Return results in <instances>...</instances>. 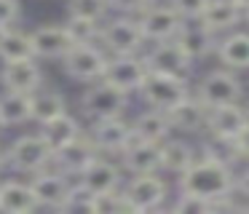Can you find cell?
<instances>
[{"label": "cell", "mask_w": 249, "mask_h": 214, "mask_svg": "<svg viewBox=\"0 0 249 214\" xmlns=\"http://www.w3.org/2000/svg\"><path fill=\"white\" fill-rule=\"evenodd\" d=\"M179 190L196 193L206 201L217 203L231 198L233 193V174L225 160H220L214 153H198V158L179 174Z\"/></svg>", "instance_id": "cell-1"}, {"label": "cell", "mask_w": 249, "mask_h": 214, "mask_svg": "<svg viewBox=\"0 0 249 214\" xmlns=\"http://www.w3.org/2000/svg\"><path fill=\"white\" fill-rule=\"evenodd\" d=\"M137 94L145 99L147 107L153 110H172L174 105L190 96V86H188V78L182 75H169V72H156V70H147V78L145 83L140 86Z\"/></svg>", "instance_id": "cell-2"}, {"label": "cell", "mask_w": 249, "mask_h": 214, "mask_svg": "<svg viewBox=\"0 0 249 214\" xmlns=\"http://www.w3.org/2000/svg\"><path fill=\"white\" fill-rule=\"evenodd\" d=\"M97 43L107 51V56L110 54H140L147 46L140 24H137V16H126V14L105 19L102 27H99Z\"/></svg>", "instance_id": "cell-3"}, {"label": "cell", "mask_w": 249, "mask_h": 214, "mask_svg": "<svg viewBox=\"0 0 249 214\" xmlns=\"http://www.w3.org/2000/svg\"><path fill=\"white\" fill-rule=\"evenodd\" d=\"M107 67V51L99 43H75L70 51L62 56V70L67 78L78 83H94L102 80Z\"/></svg>", "instance_id": "cell-4"}, {"label": "cell", "mask_w": 249, "mask_h": 214, "mask_svg": "<svg viewBox=\"0 0 249 214\" xmlns=\"http://www.w3.org/2000/svg\"><path fill=\"white\" fill-rule=\"evenodd\" d=\"M51 155L54 150L46 144V139L40 137V131L22 134L17 137L6 150V166H11L19 174H35V171L51 166Z\"/></svg>", "instance_id": "cell-5"}, {"label": "cell", "mask_w": 249, "mask_h": 214, "mask_svg": "<svg viewBox=\"0 0 249 214\" xmlns=\"http://www.w3.org/2000/svg\"><path fill=\"white\" fill-rule=\"evenodd\" d=\"M129 105V94L110 86L107 80H94L86 83V91L81 94V112L89 121H102V118L124 115Z\"/></svg>", "instance_id": "cell-6"}, {"label": "cell", "mask_w": 249, "mask_h": 214, "mask_svg": "<svg viewBox=\"0 0 249 214\" xmlns=\"http://www.w3.org/2000/svg\"><path fill=\"white\" fill-rule=\"evenodd\" d=\"M30 187L38 201V209H65L67 198H70L75 179L59 169H40L30 174Z\"/></svg>", "instance_id": "cell-7"}, {"label": "cell", "mask_w": 249, "mask_h": 214, "mask_svg": "<svg viewBox=\"0 0 249 214\" xmlns=\"http://www.w3.org/2000/svg\"><path fill=\"white\" fill-rule=\"evenodd\" d=\"M147 78V64L142 54H110L107 67H105L102 80H107L110 86L121 89L124 94H137L140 86Z\"/></svg>", "instance_id": "cell-8"}, {"label": "cell", "mask_w": 249, "mask_h": 214, "mask_svg": "<svg viewBox=\"0 0 249 214\" xmlns=\"http://www.w3.org/2000/svg\"><path fill=\"white\" fill-rule=\"evenodd\" d=\"M182 16L166 3V0H156L150 8H145L137 16V24L142 30L145 43H158V40H172L182 27Z\"/></svg>", "instance_id": "cell-9"}, {"label": "cell", "mask_w": 249, "mask_h": 214, "mask_svg": "<svg viewBox=\"0 0 249 214\" xmlns=\"http://www.w3.org/2000/svg\"><path fill=\"white\" fill-rule=\"evenodd\" d=\"M86 134H89V139L94 142V147L99 150V155H115V158H118V155L126 150V144L134 139V134H131V123L124 121V115L91 121V126H89Z\"/></svg>", "instance_id": "cell-10"}, {"label": "cell", "mask_w": 249, "mask_h": 214, "mask_svg": "<svg viewBox=\"0 0 249 214\" xmlns=\"http://www.w3.org/2000/svg\"><path fill=\"white\" fill-rule=\"evenodd\" d=\"M124 196L131 212H153L166 201L169 190L158 171H150V174H131V179L124 187Z\"/></svg>", "instance_id": "cell-11"}, {"label": "cell", "mask_w": 249, "mask_h": 214, "mask_svg": "<svg viewBox=\"0 0 249 214\" xmlns=\"http://www.w3.org/2000/svg\"><path fill=\"white\" fill-rule=\"evenodd\" d=\"M196 99L204 107L233 105L241 99V80L231 70H214V72L204 75V80L196 86Z\"/></svg>", "instance_id": "cell-12"}, {"label": "cell", "mask_w": 249, "mask_h": 214, "mask_svg": "<svg viewBox=\"0 0 249 214\" xmlns=\"http://www.w3.org/2000/svg\"><path fill=\"white\" fill-rule=\"evenodd\" d=\"M247 126H249V112L244 110V107H238V102L209 107V110H206L204 131H209L212 137L222 144H233V139H236Z\"/></svg>", "instance_id": "cell-13"}, {"label": "cell", "mask_w": 249, "mask_h": 214, "mask_svg": "<svg viewBox=\"0 0 249 214\" xmlns=\"http://www.w3.org/2000/svg\"><path fill=\"white\" fill-rule=\"evenodd\" d=\"M121 177H124L121 163L110 160L107 155H97V158H94L83 171H78L72 179H75L78 187H83L86 193L97 196V193H107V190L121 187Z\"/></svg>", "instance_id": "cell-14"}, {"label": "cell", "mask_w": 249, "mask_h": 214, "mask_svg": "<svg viewBox=\"0 0 249 214\" xmlns=\"http://www.w3.org/2000/svg\"><path fill=\"white\" fill-rule=\"evenodd\" d=\"M30 43H33V56L43 59V62H62L72 43L70 32L65 24H40L30 32Z\"/></svg>", "instance_id": "cell-15"}, {"label": "cell", "mask_w": 249, "mask_h": 214, "mask_svg": "<svg viewBox=\"0 0 249 214\" xmlns=\"http://www.w3.org/2000/svg\"><path fill=\"white\" fill-rule=\"evenodd\" d=\"M0 86L6 91H19V94H33L43 86V67L38 59H17V62H3L0 67Z\"/></svg>", "instance_id": "cell-16"}, {"label": "cell", "mask_w": 249, "mask_h": 214, "mask_svg": "<svg viewBox=\"0 0 249 214\" xmlns=\"http://www.w3.org/2000/svg\"><path fill=\"white\" fill-rule=\"evenodd\" d=\"M99 155V150L94 147V142L89 139V134H78L72 142H67L65 147L54 150V155H51V166L59 171H65V174L75 177L78 171H83L89 163H91L94 158Z\"/></svg>", "instance_id": "cell-17"}, {"label": "cell", "mask_w": 249, "mask_h": 214, "mask_svg": "<svg viewBox=\"0 0 249 214\" xmlns=\"http://www.w3.org/2000/svg\"><path fill=\"white\" fill-rule=\"evenodd\" d=\"M145 64H147V70L169 72V75H182V78H188L190 67H193V62L182 54V48L174 43V37L172 40L150 43V51L145 54Z\"/></svg>", "instance_id": "cell-18"}, {"label": "cell", "mask_w": 249, "mask_h": 214, "mask_svg": "<svg viewBox=\"0 0 249 214\" xmlns=\"http://www.w3.org/2000/svg\"><path fill=\"white\" fill-rule=\"evenodd\" d=\"M118 163L129 174H150L161 171V144L145 142V139H131L126 150L118 155Z\"/></svg>", "instance_id": "cell-19"}, {"label": "cell", "mask_w": 249, "mask_h": 214, "mask_svg": "<svg viewBox=\"0 0 249 214\" xmlns=\"http://www.w3.org/2000/svg\"><path fill=\"white\" fill-rule=\"evenodd\" d=\"M174 43L182 48V54L190 62H198L214 48V32L206 30L198 19H185L179 32L174 35Z\"/></svg>", "instance_id": "cell-20"}, {"label": "cell", "mask_w": 249, "mask_h": 214, "mask_svg": "<svg viewBox=\"0 0 249 214\" xmlns=\"http://www.w3.org/2000/svg\"><path fill=\"white\" fill-rule=\"evenodd\" d=\"M206 110L196 94L185 96L179 105H174L172 110H166V118H169V126L172 131H182V134H196V131H204V123H206Z\"/></svg>", "instance_id": "cell-21"}, {"label": "cell", "mask_w": 249, "mask_h": 214, "mask_svg": "<svg viewBox=\"0 0 249 214\" xmlns=\"http://www.w3.org/2000/svg\"><path fill=\"white\" fill-rule=\"evenodd\" d=\"M38 209V201L33 196L30 182L6 179L0 182V212L6 214H30Z\"/></svg>", "instance_id": "cell-22"}, {"label": "cell", "mask_w": 249, "mask_h": 214, "mask_svg": "<svg viewBox=\"0 0 249 214\" xmlns=\"http://www.w3.org/2000/svg\"><path fill=\"white\" fill-rule=\"evenodd\" d=\"M38 131L51 150H59V147H65L67 142H72L78 134H83V126H81V121L67 110V112H62V115L51 118V121L40 123Z\"/></svg>", "instance_id": "cell-23"}, {"label": "cell", "mask_w": 249, "mask_h": 214, "mask_svg": "<svg viewBox=\"0 0 249 214\" xmlns=\"http://www.w3.org/2000/svg\"><path fill=\"white\" fill-rule=\"evenodd\" d=\"M198 21L212 32L231 30L238 21H244V11L236 5V0H209L204 14L198 16Z\"/></svg>", "instance_id": "cell-24"}, {"label": "cell", "mask_w": 249, "mask_h": 214, "mask_svg": "<svg viewBox=\"0 0 249 214\" xmlns=\"http://www.w3.org/2000/svg\"><path fill=\"white\" fill-rule=\"evenodd\" d=\"M62 112H67V99L56 89H46V86H40L38 91L30 94V121L33 123L40 126V123L62 115Z\"/></svg>", "instance_id": "cell-25"}, {"label": "cell", "mask_w": 249, "mask_h": 214, "mask_svg": "<svg viewBox=\"0 0 249 214\" xmlns=\"http://www.w3.org/2000/svg\"><path fill=\"white\" fill-rule=\"evenodd\" d=\"M131 134L134 139H145V142H158L161 144L166 137H172V126L163 110H145L131 121Z\"/></svg>", "instance_id": "cell-26"}, {"label": "cell", "mask_w": 249, "mask_h": 214, "mask_svg": "<svg viewBox=\"0 0 249 214\" xmlns=\"http://www.w3.org/2000/svg\"><path fill=\"white\" fill-rule=\"evenodd\" d=\"M198 158L193 144H188L185 139H172L166 137L161 142V171H172V174H182L193 160Z\"/></svg>", "instance_id": "cell-27"}, {"label": "cell", "mask_w": 249, "mask_h": 214, "mask_svg": "<svg viewBox=\"0 0 249 214\" xmlns=\"http://www.w3.org/2000/svg\"><path fill=\"white\" fill-rule=\"evenodd\" d=\"M217 59L228 70H249V32H233L217 43Z\"/></svg>", "instance_id": "cell-28"}, {"label": "cell", "mask_w": 249, "mask_h": 214, "mask_svg": "<svg viewBox=\"0 0 249 214\" xmlns=\"http://www.w3.org/2000/svg\"><path fill=\"white\" fill-rule=\"evenodd\" d=\"M30 123V94L6 91L0 94V128H17Z\"/></svg>", "instance_id": "cell-29"}, {"label": "cell", "mask_w": 249, "mask_h": 214, "mask_svg": "<svg viewBox=\"0 0 249 214\" xmlns=\"http://www.w3.org/2000/svg\"><path fill=\"white\" fill-rule=\"evenodd\" d=\"M33 56L30 32H22L19 27H8L0 35V62H17V59Z\"/></svg>", "instance_id": "cell-30"}, {"label": "cell", "mask_w": 249, "mask_h": 214, "mask_svg": "<svg viewBox=\"0 0 249 214\" xmlns=\"http://www.w3.org/2000/svg\"><path fill=\"white\" fill-rule=\"evenodd\" d=\"M91 212L94 214H115V212H131L129 201L124 196V187H115L107 193H97L91 196Z\"/></svg>", "instance_id": "cell-31"}, {"label": "cell", "mask_w": 249, "mask_h": 214, "mask_svg": "<svg viewBox=\"0 0 249 214\" xmlns=\"http://www.w3.org/2000/svg\"><path fill=\"white\" fill-rule=\"evenodd\" d=\"M65 27H67V32H70L72 43H97L102 21L86 19V16H70V19L65 21Z\"/></svg>", "instance_id": "cell-32"}, {"label": "cell", "mask_w": 249, "mask_h": 214, "mask_svg": "<svg viewBox=\"0 0 249 214\" xmlns=\"http://www.w3.org/2000/svg\"><path fill=\"white\" fill-rule=\"evenodd\" d=\"M67 11H70V16L105 21L110 16V0H67Z\"/></svg>", "instance_id": "cell-33"}, {"label": "cell", "mask_w": 249, "mask_h": 214, "mask_svg": "<svg viewBox=\"0 0 249 214\" xmlns=\"http://www.w3.org/2000/svg\"><path fill=\"white\" fill-rule=\"evenodd\" d=\"M174 212H179V214H206V212H214V203L201 198V196H196V193L179 190L177 201H174Z\"/></svg>", "instance_id": "cell-34"}, {"label": "cell", "mask_w": 249, "mask_h": 214, "mask_svg": "<svg viewBox=\"0 0 249 214\" xmlns=\"http://www.w3.org/2000/svg\"><path fill=\"white\" fill-rule=\"evenodd\" d=\"M22 19V0H0V30L17 27Z\"/></svg>", "instance_id": "cell-35"}, {"label": "cell", "mask_w": 249, "mask_h": 214, "mask_svg": "<svg viewBox=\"0 0 249 214\" xmlns=\"http://www.w3.org/2000/svg\"><path fill=\"white\" fill-rule=\"evenodd\" d=\"M166 3L172 5L182 19H198V16L204 14L209 0H166Z\"/></svg>", "instance_id": "cell-36"}, {"label": "cell", "mask_w": 249, "mask_h": 214, "mask_svg": "<svg viewBox=\"0 0 249 214\" xmlns=\"http://www.w3.org/2000/svg\"><path fill=\"white\" fill-rule=\"evenodd\" d=\"M156 0H110V11H118V14H126V16H140Z\"/></svg>", "instance_id": "cell-37"}, {"label": "cell", "mask_w": 249, "mask_h": 214, "mask_svg": "<svg viewBox=\"0 0 249 214\" xmlns=\"http://www.w3.org/2000/svg\"><path fill=\"white\" fill-rule=\"evenodd\" d=\"M233 150H236V155H241V158H249V126L244 128L241 134H238L236 139H233V144H231Z\"/></svg>", "instance_id": "cell-38"}, {"label": "cell", "mask_w": 249, "mask_h": 214, "mask_svg": "<svg viewBox=\"0 0 249 214\" xmlns=\"http://www.w3.org/2000/svg\"><path fill=\"white\" fill-rule=\"evenodd\" d=\"M233 187H236V190L241 193L244 198H249V169L244 171L241 177H238V182H233Z\"/></svg>", "instance_id": "cell-39"}, {"label": "cell", "mask_w": 249, "mask_h": 214, "mask_svg": "<svg viewBox=\"0 0 249 214\" xmlns=\"http://www.w3.org/2000/svg\"><path fill=\"white\" fill-rule=\"evenodd\" d=\"M3 169H6V150L0 147V174H3Z\"/></svg>", "instance_id": "cell-40"}, {"label": "cell", "mask_w": 249, "mask_h": 214, "mask_svg": "<svg viewBox=\"0 0 249 214\" xmlns=\"http://www.w3.org/2000/svg\"><path fill=\"white\" fill-rule=\"evenodd\" d=\"M236 5H238L241 11H249V0H236Z\"/></svg>", "instance_id": "cell-41"}, {"label": "cell", "mask_w": 249, "mask_h": 214, "mask_svg": "<svg viewBox=\"0 0 249 214\" xmlns=\"http://www.w3.org/2000/svg\"><path fill=\"white\" fill-rule=\"evenodd\" d=\"M244 21H247V24H249V11H244Z\"/></svg>", "instance_id": "cell-42"}, {"label": "cell", "mask_w": 249, "mask_h": 214, "mask_svg": "<svg viewBox=\"0 0 249 214\" xmlns=\"http://www.w3.org/2000/svg\"><path fill=\"white\" fill-rule=\"evenodd\" d=\"M0 35H3V30H0Z\"/></svg>", "instance_id": "cell-43"}, {"label": "cell", "mask_w": 249, "mask_h": 214, "mask_svg": "<svg viewBox=\"0 0 249 214\" xmlns=\"http://www.w3.org/2000/svg\"><path fill=\"white\" fill-rule=\"evenodd\" d=\"M247 112H249V110H247Z\"/></svg>", "instance_id": "cell-44"}]
</instances>
